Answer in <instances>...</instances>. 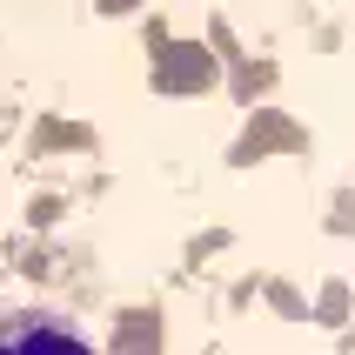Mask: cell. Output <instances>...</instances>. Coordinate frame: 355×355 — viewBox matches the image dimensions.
<instances>
[{"instance_id": "cell-1", "label": "cell", "mask_w": 355, "mask_h": 355, "mask_svg": "<svg viewBox=\"0 0 355 355\" xmlns=\"http://www.w3.org/2000/svg\"><path fill=\"white\" fill-rule=\"evenodd\" d=\"M0 355H94L74 315L60 309H7L0 315Z\"/></svg>"}]
</instances>
